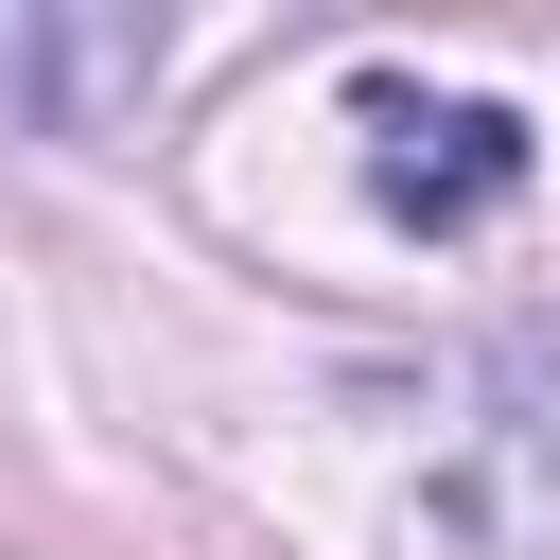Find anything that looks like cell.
Segmentation results:
<instances>
[{
    "label": "cell",
    "mask_w": 560,
    "mask_h": 560,
    "mask_svg": "<svg viewBox=\"0 0 560 560\" xmlns=\"http://www.w3.org/2000/svg\"><path fill=\"white\" fill-rule=\"evenodd\" d=\"M350 122H368V192H385L420 245H455L472 210H508V192H525V158H542V140H525V105H472V88H368Z\"/></svg>",
    "instance_id": "obj_1"
},
{
    "label": "cell",
    "mask_w": 560,
    "mask_h": 560,
    "mask_svg": "<svg viewBox=\"0 0 560 560\" xmlns=\"http://www.w3.org/2000/svg\"><path fill=\"white\" fill-rule=\"evenodd\" d=\"M472 542H560V332H508L472 368V455L438 490Z\"/></svg>",
    "instance_id": "obj_2"
},
{
    "label": "cell",
    "mask_w": 560,
    "mask_h": 560,
    "mask_svg": "<svg viewBox=\"0 0 560 560\" xmlns=\"http://www.w3.org/2000/svg\"><path fill=\"white\" fill-rule=\"evenodd\" d=\"M0 88L52 140H88V122H122L158 88V18H0Z\"/></svg>",
    "instance_id": "obj_3"
}]
</instances>
